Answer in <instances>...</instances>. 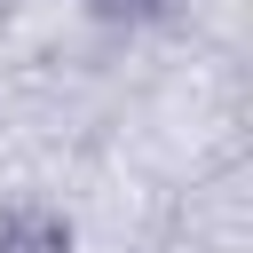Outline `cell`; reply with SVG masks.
I'll use <instances>...</instances> for the list:
<instances>
[{"instance_id": "7a4b0ae2", "label": "cell", "mask_w": 253, "mask_h": 253, "mask_svg": "<svg viewBox=\"0 0 253 253\" xmlns=\"http://www.w3.org/2000/svg\"><path fill=\"white\" fill-rule=\"evenodd\" d=\"M79 8H87L95 24H119V32H134V24H158L174 0H79Z\"/></svg>"}, {"instance_id": "6da1fadb", "label": "cell", "mask_w": 253, "mask_h": 253, "mask_svg": "<svg viewBox=\"0 0 253 253\" xmlns=\"http://www.w3.org/2000/svg\"><path fill=\"white\" fill-rule=\"evenodd\" d=\"M0 253H79V229L63 206L16 198V206H0Z\"/></svg>"}]
</instances>
